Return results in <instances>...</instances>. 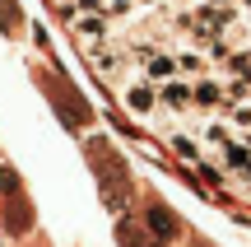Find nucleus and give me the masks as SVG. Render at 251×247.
Wrapping results in <instances>:
<instances>
[{"mask_svg": "<svg viewBox=\"0 0 251 247\" xmlns=\"http://www.w3.org/2000/svg\"><path fill=\"white\" fill-rule=\"evenodd\" d=\"M233 126L242 131V136L251 131V103H242V108H233Z\"/></svg>", "mask_w": 251, "mask_h": 247, "instance_id": "8", "label": "nucleus"}, {"mask_svg": "<svg viewBox=\"0 0 251 247\" xmlns=\"http://www.w3.org/2000/svg\"><path fill=\"white\" fill-rule=\"evenodd\" d=\"M126 108H130L135 117L153 112L158 108V89H153V84H130V89H126Z\"/></svg>", "mask_w": 251, "mask_h": 247, "instance_id": "2", "label": "nucleus"}, {"mask_svg": "<svg viewBox=\"0 0 251 247\" xmlns=\"http://www.w3.org/2000/svg\"><path fill=\"white\" fill-rule=\"evenodd\" d=\"M205 140H209V145H219V149H224V145H233V136H228V126H224V121H209V126H205Z\"/></svg>", "mask_w": 251, "mask_h": 247, "instance_id": "6", "label": "nucleus"}, {"mask_svg": "<svg viewBox=\"0 0 251 247\" xmlns=\"http://www.w3.org/2000/svg\"><path fill=\"white\" fill-rule=\"evenodd\" d=\"M214 103H224V89L214 80H200L196 84V108H214Z\"/></svg>", "mask_w": 251, "mask_h": 247, "instance_id": "4", "label": "nucleus"}, {"mask_svg": "<svg viewBox=\"0 0 251 247\" xmlns=\"http://www.w3.org/2000/svg\"><path fill=\"white\" fill-rule=\"evenodd\" d=\"M177 70H181V75H205V56L181 52V56H177Z\"/></svg>", "mask_w": 251, "mask_h": 247, "instance_id": "5", "label": "nucleus"}, {"mask_svg": "<svg viewBox=\"0 0 251 247\" xmlns=\"http://www.w3.org/2000/svg\"><path fill=\"white\" fill-rule=\"evenodd\" d=\"M75 9H107V0H70Z\"/></svg>", "mask_w": 251, "mask_h": 247, "instance_id": "10", "label": "nucleus"}, {"mask_svg": "<svg viewBox=\"0 0 251 247\" xmlns=\"http://www.w3.org/2000/svg\"><path fill=\"white\" fill-rule=\"evenodd\" d=\"M172 149H177L181 159H200V149H196V140H186V136H172Z\"/></svg>", "mask_w": 251, "mask_h": 247, "instance_id": "7", "label": "nucleus"}, {"mask_svg": "<svg viewBox=\"0 0 251 247\" xmlns=\"http://www.w3.org/2000/svg\"><path fill=\"white\" fill-rule=\"evenodd\" d=\"M158 103H163V108H172V112H186L191 103H196V84H186L181 75H172V80L158 84Z\"/></svg>", "mask_w": 251, "mask_h": 247, "instance_id": "1", "label": "nucleus"}, {"mask_svg": "<svg viewBox=\"0 0 251 247\" xmlns=\"http://www.w3.org/2000/svg\"><path fill=\"white\" fill-rule=\"evenodd\" d=\"M144 75H149V80H172V75H181L177 70V56H168V52H158V47H153L149 56H144Z\"/></svg>", "mask_w": 251, "mask_h": 247, "instance_id": "3", "label": "nucleus"}, {"mask_svg": "<svg viewBox=\"0 0 251 247\" xmlns=\"http://www.w3.org/2000/svg\"><path fill=\"white\" fill-rule=\"evenodd\" d=\"M149 224H153V233H163V238H172V220H168L163 210H153V215H149Z\"/></svg>", "mask_w": 251, "mask_h": 247, "instance_id": "9", "label": "nucleus"}]
</instances>
